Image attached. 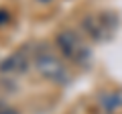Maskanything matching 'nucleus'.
Listing matches in <instances>:
<instances>
[{
	"instance_id": "obj_1",
	"label": "nucleus",
	"mask_w": 122,
	"mask_h": 114,
	"mask_svg": "<svg viewBox=\"0 0 122 114\" xmlns=\"http://www.w3.org/2000/svg\"><path fill=\"white\" fill-rule=\"evenodd\" d=\"M35 69L43 75L45 79L55 83H67L69 82V71L63 65L59 57H55L49 51H41L35 55Z\"/></svg>"
},
{
	"instance_id": "obj_2",
	"label": "nucleus",
	"mask_w": 122,
	"mask_h": 114,
	"mask_svg": "<svg viewBox=\"0 0 122 114\" xmlns=\"http://www.w3.org/2000/svg\"><path fill=\"white\" fill-rule=\"evenodd\" d=\"M55 43H57V47H59V51L65 55V59H69V61L83 63L87 57H90L87 45L83 43V39L75 31H69V29H67V31L57 33Z\"/></svg>"
},
{
	"instance_id": "obj_3",
	"label": "nucleus",
	"mask_w": 122,
	"mask_h": 114,
	"mask_svg": "<svg viewBox=\"0 0 122 114\" xmlns=\"http://www.w3.org/2000/svg\"><path fill=\"white\" fill-rule=\"evenodd\" d=\"M116 14H110V12H102V14H87L83 18L81 26L83 31L87 33V37L94 41H108L110 37L114 35L116 31Z\"/></svg>"
},
{
	"instance_id": "obj_4",
	"label": "nucleus",
	"mask_w": 122,
	"mask_h": 114,
	"mask_svg": "<svg viewBox=\"0 0 122 114\" xmlns=\"http://www.w3.org/2000/svg\"><path fill=\"white\" fill-rule=\"evenodd\" d=\"M29 63H30V57L25 49H18V51L10 53L4 61L0 63V71L4 73H22V71L29 69Z\"/></svg>"
},
{
	"instance_id": "obj_5",
	"label": "nucleus",
	"mask_w": 122,
	"mask_h": 114,
	"mask_svg": "<svg viewBox=\"0 0 122 114\" xmlns=\"http://www.w3.org/2000/svg\"><path fill=\"white\" fill-rule=\"evenodd\" d=\"M6 21H8V14H6L4 10H0V25H4Z\"/></svg>"
},
{
	"instance_id": "obj_6",
	"label": "nucleus",
	"mask_w": 122,
	"mask_h": 114,
	"mask_svg": "<svg viewBox=\"0 0 122 114\" xmlns=\"http://www.w3.org/2000/svg\"><path fill=\"white\" fill-rule=\"evenodd\" d=\"M0 114H18V112H14V110H2Z\"/></svg>"
},
{
	"instance_id": "obj_7",
	"label": "nucleus",
	"mask_w": 122,
	"mask_h": 114,
	"mask_svg": "<svg viewBox=\"0 0 122 114\" xmlns=\"http://www.w3.org/2000/svg\"><path fill=\"white\" fill-rule=\"evenodd\" d=\"M39 2H49V0H39Z\"/></svg>"
}]
</instances>
